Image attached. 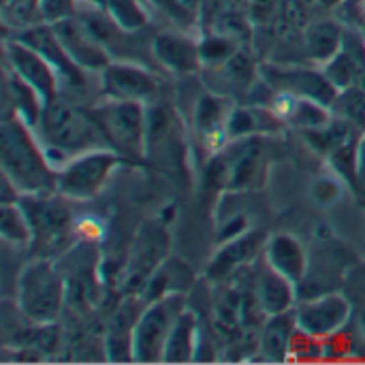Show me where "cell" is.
<instances>
[{"label": "cell", "mask_w": 365, "mask_h": 365, "mask_svg": "<svg viewBox=\"0 0 365 365\" xmlns=\"http://www.w3.org/2000/svg\"><path fill=\"white\" fill-rule=\"evenodd\" d=\"M0 160L4 178L21 195L58 192V173L51 169L36 130L13 113L2 115Z\"/></svg>", "instance_id": "6da1fadb"}, {"label": "cell", "mask_w": 365, "mask_h": 365, "mask_svg": "<svg viewBox=\"0 0 365 365\" xmlns=\"http://www.w3.org/2000/svg\"><path fill=\"white\" fill-rule=\"evenodd\" d=\"M34 130L45 148L60 152L68 160L90 150L109 148L92 111H83L60 96L45 105Z\"/></svg>", "instance_id": "7a4b0ae2"}, {"label": "cell", "mask_w": 365, "mask_h": 365, "mask_svg": "<svg viewBox=\"0 0 365 365\" xmlns=\"http://www.w3.org/2000/svg\"><path fill=\"white\" fill-rule=\"evenodd\" d=\"M68 302V284L47 257L30 259L17 276L15 308L36 325H53Z\"/></svg>", "instance_id": "3957f363"}, {"label": "cell", "mask_w": 365, "mask_h": 365, "mask_svg": "<svg viewBox=\"0 0 365 365\" xmlns=\"http://www.w3.org/2000/svg\"><path fill=\"white\" fill-rule=\"evenodd\" d=\"M107 143L111 150L120 152L128 160L143 158L148 152V128L150 115L145 103L137 101H111L105 98L92 109Z\"/></svg>", "instance_id": "277c9868"}, {"label": "cell", "mask_w": 365, "mask_h": 365, "mask_svg": "<svg viewBox=\"0 0 365 365\" xmlns=\"http://www.w3.org/2000/svg\"><path fill=\"white\" fill-rule=\"evenodd\" d=\"M58 192L45 195H21L19 205L24 207L32 227V248L38 250L36 257L62 255L68 246L73 233V214Z\"/></svg>", "instance_id": "5b68a950"}, {"label": "cell", "mask_w": 365, "mask_h": 365, "mask_svg": "<svg viewBox=\"0 0 365 365\" xmlns=\"http://www.w3.org/2000/svg\"><path fill=\"white\" fill-rule=\"evenodd\" d=\"M126 163L128 158L111 148L77 154L58 171V195L68 201H90L107 186L113 171Z\"/></svg>", "instance_id": "8992f818"}, {"label": "cell", "mask_w": 365, "mask_h": 365, "mask_svg": "<svg viewBox=\"0 0 365 365\" xmlns=\"http://www.w3.org/2000/svg\"><path fill=\"white\" fill-rule=\"evenodd\" d=\"M184 308L186 302L180 293L148 302V306L139 312L133 331V359L137 364L163 361L167 340Z\"/></svg>", "instance_id": "52a82bcc"}, {"label": "cell", "mask_w": 365, "mask_h": 365, "mask_svg": "<svg viewBox=\"0 0 365 365\" xmlns=\"http://www.w3.org/2000/svg\"><path fill=\"white\" fill-rule=\"evenodd\" d=\"M293 314L299 331L319 340H327L351 325L353 304L342 293H323L302 299Z\"/></svg>", "instance_id": "ba28073f"}, {"label": "cell", "mask_w": 365, "mask_h": 365, "mask_svg": "<svg viewBox=\"0 0 365 365\" xmlns=\"http://www.w3.org/2000/svg\"><path fill=\"white\" fill-rule=\"evenodd\" d=\"M4 60H6V68H11L30 88H34L45 105L60 96L62 81H60L56 68L30 45L17 41L15 36L6 38L4 41Z\"/></svg>", "instance_id": "9c48e42d"}, {"label": "cell", "mask_w": 365, "mask_h": 365, "mask_svg": "<svg viewBox=\"0 0 365 365\" xmlns=\"http://www.w3.org/2000/svg\"><path fill=\"white\" fill-rule=\"evenodd\" d=\"M261 79L276 92L293 94L299 98H310L321 105L331 107L338 90L334 83L325 77L323 68L312 71V68H302V66H261L259 68Z\"/></svg>", "instance_id": "30bf717a"}, {"label": "cell", "mask_w": 365, "mask_h": 365, "mask_svg": "<svg viewBox=\"0 0 365 365\" xmlns=\"http://www.w3.org/2000/svg\"><path fill=\"white\" fill-rule=\"evenodd\" d=\"M13 36L21 43L30 45L56 68V73L62 81V88H83L86 86V71H81L73 62V58L64 49L53 24L36 21L24 30H17Z\"/></svg>", "instance_id": "8fae6325"}, {"label": "cell", "mask_w": 365, "mask_h": 365, "mask_svg": "<svg viewBox=\"0 0 365 365\" xmlns=\"http://www.w3.org/2000/svg\"><path fill=\"white\" fill-rule=\"evenodd\" d=\"M158 92V79L148 68L133 62H109L101 73V94L111 101L145 103Z\"/></svg>", "instance_id": "7c38bea8"}, {"label": "cell", "mask_w": 365, "mask_h": 365, "mask_svg": "<svg viewBox=\"0 0 365 365\" xmlns=\"http://www.w3.org/2000/svg\"><path fill=\"white\" fill-rule=\"evenodd\" d=\"M53 28H56L64 49L68 51V56L81 71L103 73L109 66L111 56H109L107 47L90 32V28L77 15L53 24Z\"/></svg>", "instance_id": "4fadbf2b"}, {"label": "cell", "mask_w": 365, "mask_h": 365, "mask_svg": "<svg viewBox=\"0 0 365 365\" xmlns=\"http://www.w3.org/2000/svg\"><path fill=\"white\" fill-rule=\"evenodd\" d=\"M267 109L287 126L304 130V133H317L327 128L334 122L331 107L321 105L310 98H299L284 92H272Z\"/></svg>", "instance_id": "5bb4252c"}, {"label": "cell", "mask_w": 365, "mask_h": 365, "mask_svg": "<svg viewBox=\"0 0 365 365\" xmlns=\"http://www.w3.org/2000/svg\"><path fill=\"white\" fill-rule=\"evenodd\" d=\"M323 73L338 92L353 86H365V38L359 30L346 28L342 49L323 64Z\"/></svg>", "instance_id": "9a60e30c"}, {"label": "cell", "mask_w": 365, "mask_h": 365, "mask_svg": "<svg viewBox=\"0 0 365 365\" xmlns=\"http://www.w3.org/2000/svg\"><path fill=\"white\" fill-rule=\"evenodd\" d=\"M263 261L267 267H272L276 274L284 276L293 284H302L310 269L308 250L291 233H278L267 237L263 246Z\"/></svg>", "instance_id": "2e32d148"}, {"label": "cell", "mask_w": 365, "mask_h": 365, "mask_svg": "<svg viewBox=\"0 0 365 365\" xmlns=\"http://www.w3.org/2000/svg\"><path fill=\"white\" fill-rule=\"evenodd\" d=\"M152 53L160 66L175 75H190L203 66L199 43L182 32H160L152 41Z\"/></svg>", "instance_id": "e0dca14e"}, {"label": "cell", "mask_w": 365, "mask_h": 365, "mask_svg": "<svg viewBox=\"0 0 365 365\" xmlns=\"http://www.w3.org/2000/svg\"><path fill=\"white\" fill-rule=\"evenodd\" d=\"M231 107L220 94L203 96L197 103L195 109V130L199 135V141L207 154H218L229 141V122Z\"/></svg>", "instance_id": "ac0fdd59"}, {"label": "cell", "mask_w": 365, "mask_h": 365, "mask_svg": "<svg viewBox=\"0 0 365 365\" xmlns=\"http://www.w3.org/2000/svg\"><path fill=\"white\" fill-rule=\"evenodd\" d=\"M255 302L265 317L291 312L299 302L297 284L265 265L255 280Z\"/></svg>", "instance_id": "d6986e66"}, {"label": "cell", "mask_w": 365, "mask_h": 365, "mask_svg": "<svg viewBox=\"0 0 365 365\" xmlns=\"http://www.w3.org/2000/svg\"><path fill=\"white\" fill-rule=\"evenodd\" d=\"M4 101H6L4 113L17 115L32 128L38 126L45 103L38 96V92L30 88L26 81H21L11 68H4Z\"/></svg>", "instance_id": "ffe728a7"}, {"label": "cell", "mask_w": 365, "mask_h": 365, "mask_svg": "<svg viewBox=\"0 0 365 365\" xmlns=\"http://www.w3.org/2000/svg\"><path fill=\"white\" fill-rule=\"evenodd\" d=\"M295 331H297V323L293 310L284 314L267 317L259 338V353L263 355V359L274 364L289 361V349Z\"/></svg>", "instance_id": "44dd1931"}, {"label": "cell", "mask_w": 365, "mask_h": 365, "mask_svg": "<svg viewBox=\"0 0 365 365\" xmlns=\"http://www.w3.org/2000/svg\"><path fill=\"white\" fill-rule=\"evenodd\" d=\"M197 351H199V321H197L195 312L184 308L182 314L178 317L173 329H171L169 340H167L163 364H188V361H195Z\"/></svg>", "instance_id": "7402d4cb"}, {"label": "cell", "mask_w": 365, "mask_h": 365, "mask_svg": "<svg viewBox=\"0 0 365 365\" xmlns=\"http://www.w3.org/2000/svg\"><path fill=\"white\" fill-rule=\"evenodd\" d=\"M137 319H139V312L135 310L133 302H124L113 314L109 329H107V338H105V351L111 361H135L133 359V331H135Z\"/></svg>", "instance_id": "603a6c76"}, {"label": "cell", "mask_w": 365, "mask_h": 365, "mask_svg": "<svg viewBox=\"0 0 365 365\" xmlns=\"http://www.w3.org/2000/svg\"><path fill=\"white\" fill-rule=\"evenodd\" d=\"M344 34H346V28L334 19L312 21L306 28V38H304L308 58L317 64L329 62L342 49Z\"/></svg>", "instance_id": "cb8c5ba5"}, {"label": "cell", "mask_w": 365, "mask_h": 365, "mask_svg": "<svg viewBox=\"0 0 365 365\" xmlns=\"http://www.w3.org/2000/svg\"><path fill=\"white\" fill-rule=\"evenodd\" d=\"M263 235H255V233H242L233 240H229L216 255V259L210 265V276L222 278L227 274H231L233 269H237L240 265L248 263L259 248H263Z\"/></svg>", "instance_id": "d4e9b609"}, {"label": "cell", "mask_w": 365, "mask_h": 365, "mask_svg": "<svg viewBox=\"0 0 365 365\" xmlns=\"http://www.w3.org/2000/svg\"><path fill=\"white\" fill-rule=\"evenodd\" d=\"M331 113L336 120L344 122L359 135H365V86L340 90L331 105Z\"/></svg>", "instance_id": "484cf974"}, {"label": "cell", "mask_w": 365, "mask_h": 365, "mask_svg": "<svg viewBox=\"0 0 365 365\" xmlns=\"http://www.w3.org/2000/svg\"><path fill=\"white\" fill-rule=\"evenodd\" d=\"M0 233H2V240L13 246H32V227L19 201L2 203Z\"/></svg>", "instance_id": "4316f807"}, {"label": "cell", "mask_w": 365, "mask_h": 365, "mask_svg": "<svg viewBox=\"0 0 365 365\" xmlns=\"http://www.w3.org/2000/svg\"><path fill=\"white\" fill-rule=\"evenodd\" d=\"M105 11L115 21V26L128 34L139 32L150 24V15L139 0H107Z\"/></svg>", "instance_id": "83f0119b"}, {"label": "cell", "mask_w": 365, "mask_h": 365, "mask_svg": "<svg viewBox=\"0 0 365 365\" xmlns=\"http://www.w3.org/2000/svg\"><path fill=\"white\" fill-rule=\"evenodd\" d=\"M199 49H201V60H203V66H218L222 64L225 60H229L237 47H235V41L214 32L210 36H205L201 43H199Z\"/></svg>", "instance_id": "f1b7e54d"}, {"label": "cell", "mask_w": 365, "mask_h": 365, "mask_svg": "<svg viewBox=\"0 0 365 365\" xmlns=\"http://www.w3.org/2000/svg\"><path fill=\"white\" fill-rule=\"evenodd\" d=\"M344 184L346 182L342 178H331V175L317 178L310 186V197L319 207H331L340 201Z\"/></svg>", "instance_id": "f546056e"}, {"label": "cell", "mask_w": 365, "mask_h": 365, "mask_svg": "<svg viewBox=\"0 0 365 365\" xmlns=\"http://www.w3.org/2000/svg\"><path fill=\"white\" fill-rule=\"evenodd\" d=\"M73 233L81 244H98L105 237L107 227L98 216L83 214L79 218H73Z\"/></svg>", "instance_id": "4dcf8cb0"}, {"label": "cell", "mask_w": 365, "mask_h": 365, "mask_svg": "<svg viewBox=\"0 0 365 365\" xmlns=\"http://www.w3.org/2000/svg\"><path fill=\"white\" fill-rule=\"evenodd\" d=\"M77 4H79V0H41L38 2L41 21L58 24L62 19L75 17L77 15Z\"/></svg>", "instance_id": "1f68e13d"}, {"label": "cell", "mask_w": 365, "mask_h": 365, "mask_svg": "<svg viewBox=\"0 0 365 365\" xmlns=\"http://www.w3.org/2000/svg\"><path fill=\"white\" fill-rule=\"evenodd\" d=\"M79 4H83L88 9H105L107 0H79Z\"/></svg>", "instance_id": "d6a6232c"}, {"label": "cell", "mask_w": 365, "mask_h": 365, "mask_svg": "<svg viewBox=\"0 0 365 365\" xmlns=\"http://www.w3.org/2000/svg\"><path fill=\"white\" fill-rule=\"evenodd\" d=\"M359 334H361V338L365 340V310L361 312V317H359Z\"/></svg>", "instance_id": "836d02e7"}, {"label": "cell", "mask_w": 365, "mask_h": 365, "mask_svg": "<svg viewBox=\"0 0 365 365\" xmlns=\"http://www.w3.org/2000/svg\"><path fill=\"white\" fill-rule=\"evenodd\" d=\"M323 4H327V6H334V4H340L342 0H321Z\"/></svg>", "instance_id": "e575fe53"}]
</instances>
